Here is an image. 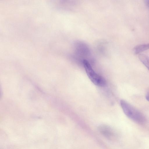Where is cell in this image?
<instances>
[{
	"mask_svg": "<svg viewBox=\"0 0 149 149\" xmlns=\"http://www.w3.org/2000/svg\"><path fill=\"white\" fill-rule=\"evenodd\" d=\"M121 107L125 115L134 121L143 124L146 121V117L141 112L132 105L123 100L120 101Z\"/></svg>",
	"mask_w": 149,
	"mask_h": 149,
	"instance_id": "1",
	"label": "cell"
},
{
	"mask_svg": "<svg viewBox=\"0 0 149 149\" xmlns=\"http://www.w3.org/2000/svg\"><path fill=\"white\" fill-rule=\"evenodd\" d=\"M83 63L87 75L94 84L100 87H103L105 86L106 84V80L103 77L95 72L87 60H84Z\"/></svg>",
	"mask_w": 149,
	"mask_h": 149,
	"instance_id": "2",
	"label": "cell"
},
{
	"mask_svg": "<svg viewBox=\"0 0 149 149\" xmlns=\"http://www.w3.org/2000/svg\"><path fill=\"white\" fill-rule=\"evenodd\" d=\"M98 128L100 132L108 139L113 140L116 137V132L110 126L104 125H101Z\"/></svg>",
	"mask_w": 149,
	"mask_h": 149,
	"instance_id": "3",
	"label": "cell"
},
{
	"mask_svg": "<svg viewBox=\"0 0 149 149\" xmlns=\"http://www.w3.org/2000/svg\"><path fill=\"white\" fill-rule=\"evenodd\" d=\"M148 49H149V43L136 46L134 48V54H138Z\"/></svg>",
	"mask_w": 149,
	"mask_h": 149,
	"instance_id": "4",
	"label": "cell"
},
{
	"mask_svg": "<svg viewBox=\"0 0 149 149\" xmlns=\"http://www.w3.org/2000/svg\"><path fill=\"white\" fill-rule=\"evenodd\" d=\"M139 58L141 61L149 70V57L143 54H139Z\"/></svg>",
	"mask_w": 149,
	"mask_h": 149,
	"instance_id": "5",
	"label": "cell"
},
{
	"mask_svg": "<svg viewBox=\"0 0 149 149\" xmlns=\"http://www.w3.org/2000/svg\"><path fill=\"white\" fill-rule=\"evenodd\" d=\"M145 3L146 6L149 8V0L145 1Z\"/></svg>",
	"mask_w": 149,
	"mask_h": 149,
	"instance_id": "6",
	"label": "cell"
},
{
	"mask_svg": "<svg viewBox=\"0 0 149 149\" xmlns=\"http://www.w3.org/2000/svg\"><path fill=\"white\" fill-rule=\"evenodd\" d=\"M146 99L149 102V93H147L146 96Z\"/></svg>",
	"mask_w": 149,
	"mask_h": 149,
	"instance_id": "7",
	"label": "cell"
}]
</instances>
